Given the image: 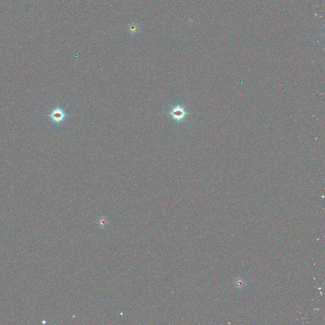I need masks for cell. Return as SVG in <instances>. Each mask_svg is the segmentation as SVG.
I'll return each mask as SVG.
<instances>
[{
  "label": "cell",
  "mask_w": 325,
  "mask_h": 325,
  "mask_svg": "<svg viewBox=\"0 0 325 325\" xmlns=\"http://www.w3.org/2000/svg\"><path fill=\"white\" fill-rule=\"evenodd\" d=\"M168 114L171 116L174 120L177 122H181L186 116L188 113L185 111L184 107L177 105L176 106H174L172 108L171 110L168 113Z\"/></svg>",
  "instance_id": "cell-2"
},
{
  "label": "cell",
  "mask_w": 325,
  "mask_h": 325,
  "mask_svg": "<svg viewBox=\"0 0 325 325\" xmlns=\"http://www.w3.org/2000/svg\"><path fill=\"white\" fill-rule=\"evenodd\" d=\"M245 284L246 283H245L244 280H243V278H241V277H238L237 279H236L234 281V285L238 288H241L244 287Z\"/></svg>",
  "instance_id": "cell-4"
},
{
  "label": "cell",
  "mask_w": 325,
  "mask_h": 325,
  "mask_svg": "<svg viewBox=\"0 0 325 325\" xmlns=\"http://www.w3.org/2000/svg\"><path fill=\"white\" fill-rule=\"evenodd\" d=\"M97 224L99 227H100L102 229H104L107 228V226L109 225V222L108 219L106 217H105V216H101V217H100L97 219Z\"/></svg>",
  "instance_id": "cell-3"
},
{
  "label": "cell",
  "mask_w": 325,
  "mask_h": 325,
  "mask_svg": "<svg viewBox=\"0 0 325 325\" xmlns=\"http://www.w3.org/2000/svg\"><path fill=\"white\" fill-rule=\"evenodd\" d=\"M130 31L131 33H135L137 31V27H136V26H132L130 29Z\"/></svg>",
  "instance_id": "cell-5"
},
{
  "label": "cell",
  "mask_w": 325,
  "mask_h": 325,
  "mask_svg": "<svg viewBox=\"0 0 325 325\" xmlns=\"http://www.w3.org/2000/svg\"><path fill=\"white\" fill-rule=\"evenodd\" d=\"M49 116L53 123L58 125V124L63 123L65 120L66 118L67 117V114L62 108L57 107L51 111V113L49 114Z\"/></svg>",
  "instance_id": "cell-1"
}]
</instances>
